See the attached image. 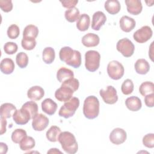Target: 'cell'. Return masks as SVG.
I'll return each instance as SVG.
<instances>
[{"label":"cell","mask_w":154,"mask_h":154,"mask_svg":"<svg viewBox=\"0 0 154 154\" xmlns=\"http://www.w3.org/2000/svg\"><path fill=\"white\" fill-rule=\"evenodd\" d=\"M99 113V101L94 96H89L85 98L83 105V114L88 119L96 118Z\"/></svg>","instance_id":"obj_2"},{"label":"cell","mask_w":154,"mask_h":154,"mask_svg":"<svg viewBox=\"0 0 154 154\" xmlns=\"http://www.w3.org/2000/svg\"><path fill=\"white\" fill-rule=\"evenodd\" d=\"M8 147L7 145L2 142L0 143V153L1 154H5L7 152Z\"/></svg>","instance_id":"obj_46"},{"label":"cell","mask_w":154,"mask_h":154,"mask_svg":"<svg viewBox=\"0 0 154 154\" xmlns=\"http://www.w3.org/2000/svg\"><path fill=\"white\" fill-rule=\"evenodd\" d=\"M14 63L12 59L5 58L2 60L0 64V69L1 72L5 75L11 74L14 70Z\"/></svg>","instance_id":"obj_21"},{"label":"cell","mask_w":154,"mask_h":154,"mask_svg":"<svg viewBox=\"0 0 154 154\" xmlns=\"http://www.w3.org/2000/svg\"><path fill=\"white\" fill-rule=\"evenodd\" d=\"M27 136L26 132L23 129H16L11 134V140L16 144H19L20 142Z\"/></svg>","instance_id":"obj_33"},{"label":"cell","mask_w":154,"mask_h":154,"mask_svg":"<svg viewBox=\"0 0 154 154\" xmlns=\"http://www.w3.org/2000/svg\"><path fill=\"white\" fill-rule=\"evenodd\" d=\"M7 35L11 39H15L17 38L20 34L19 28L16 24L11 25L7 29Z\"/></svg>","instance_id":"obj_38"},{"label":"cell","mask_w":154,"mask_h":154,"mask_svg":"<svg viewBox=\"0 0 154 154\" xmlns=\"http://www.w3.org/2000/svg\"><path fill=\"white\" fill-rule=\"evenodd\" d=\"M153 99H154V94L151 93L145 96L144 102L146 105L147 107L152 108L153 107Z\"/></svg>","instance_id":"obj_44"},{"label":"cell","mask_w":154,"mask_h":154,"mask_svg":"<svg viewBox=\"0 0 154 154\" xmlns=\"http://www.w3.org/2000/svg\"><path fill=\"white\" fill-rule=\"evenodd\" d=\"M120 29L126 32H129L135 27V20L128 16H123L119 21Z\"/></svg>","instance_id":"obj_16"},{"label":"cell","mask_w":154,"mask_h":154,"mask_svg":"<svg viewBox=\"0 0 154 154\" xmlns=\"http://www.w3.org/2000/svg\"><path fill=\"white\" fill-rule=\"evenodd\" d=\"M61 85L67 86L69 88H70L74 92L76 91L79 86V82L78 79L75 78H70L69 79H67L64 81L63 82H62Z\"/></svg>","instance_id":"obj_39"},{"label":"cell","mask_w":154,"mask_h":154,"mask_svg":"<svg viewBox=\"0 0 154 154\" xmlns=\"http://www.w3.org/2000/svg\"><path fill=\"white\" fill-rule=\"evenodd\" d=\"M35 142L34 139L31 137H25L19 143L20 149L23 151L29 150L34 147Z\"/></svg>","instance_id":"obj_29"},{"label":"cell","mask_w":154,"mask_h":154,"mask_svg":"<svg viewBox=\"0 0 154 154\" xmlns=\"http://www.w3.org/2000/svg\"><path fill=\"white\" fill-rule=\"evenodd\" d=\"M22 108L26 109L29 112L31 119H32L34 116L38 114V105L34 101H28L25 102L22 106Z\"/></svg>","instance_id":"obj_34"},{"label":"cell","mask_w":154,"mask_h":154,"mask_svg":"<svg viewBox=\"0 0 154 154\" xmlns=\"http://www.w3.org/2000/svg\"><path fill=\"white\" fill-rule=\"evenodd\" d=\"M125 105L128 109L131 111H138L142 106L141 99L137 96H131L125 100Z\"/></svg>","instance_id":"obj_20"},{"label":"cell","mask_w":154,"mask_h":154,"mask_svg":"<svg viewBox=\"0 0 154 154\" xmlns=\"http://www.w3.org/2000/svg\"><path fill=\"white\" fill-rule=\"evenodd\" d=\"M104 7L111 14H116L120 10V4L117 0H108L105 2Z\"/></svg>","instance_id":"obj_24"},{"label":"cell","mask_w":154,"mask_h":154,"mask_svg":"<svg viewBox=\"0 0 154 154\" xmlns=\"http://www.w3.org/2000/svg\"><path fill=\"white\" fill-rule=\"evenodd\" d=\"M61 131L59 127L57 126H52L47 131L46 137L51 142H56L58 140V137Z\"/></svg>","instance_id":"obj_27"},{"label":"cell","mask_w":154,"mask_h":154,"mask_svg":"<svg viewBox=\"0 0 154 154\" xmlns=\"http://www.w3.org/2000/svg\"><path fill=\"white\" fill-rule=\"evenodd\" d=\"M100 54L94 50H90L85 54V67L91 72L96 71L100 66Z\"/></svg>","instance_id":"obj_4"},{"label":"cell","mask_w":154,"mask_h":154,"mask_svg":"<svg viewBox=\"0 0 154 154\" xmlns=\"http://www.w3.org/2000/svg\"><path fill=\"white\" fill-rule=\"evenodd\" d=\"M99 37L94 33H88L84 35L82 38V43L87 48L95 47L99 43Z\"/></svg>","instance_id":"obj_17"},{"label":"cell","mask_w":154,"mask_h":154,"mask_svg":"<svg viewBox=\"0 0 154 154\" xmlns=\"http://www.w3.org/2000/svg\"><path fill=\"white\" fill-rule=\"evenodd\" d=\"M134 88V85L132 81L130 79H126L123 81L122 84L121 90L123 94L125 95H128L132 93Z\"/></svg>","instance_id":"obj_37"},{"label":"cell","mask_w":154,"mask_h":154,"mask_svg":"<svg viewBox=\"0 0 154 154\" xmlns=\"http://www.w3.org/2000/svg\"><path fill=\"white\" fill-rule=\"evenodd\" d=\"M154 91V84L152 82L146 81L143 82L139 87V92L140 94L145 96L149 94L153 93Z\"/></svg>","instance_id":"obj_31"},{"label":"cell","mask_w":154,"mask_h":154,"mask_svg":"<svg viewBox=\"0 0 154 154\" xmlns=\"http://www.w3.org/2000/svg\"><path fill=\"white\" fill-rule=\"evenodd\" d=\"M45 95V91L42 87L38 85L31 87L27 91V96L32 100H39Z\"/></svg>","instance_id":"obj_18"},{"label":"cell","mask_w":154,"mask_h":154,"mask_svg":"<svg viewBox=\"0 0 154 154\" xmlns=\"http://www.w3.org/2000/svg\"><path fill=\"white\" fill-rule=\"evenodd\" d=\"M1 132L0 134L2 135L6 132V125H7V120L6 119L1 117Z\"/></svg>","instance_id":"obj_45"},{"label":"cell","mask_w":154,"mask_h":154,"mask_svg":"<svg viewBox=\"0 0 154 154\" xmlns=\"http://www.w3.org/2000/svg\"><path fill=\"white\" fill-rule=\"evenodd\" d=\"M38 34L37 26L34 25H28L25 26L23 31V37H32L35 38Z\"/></svg>","instance_id":"obj_32"},{"label":"cell","mask_w":154,"mask_h":154,"mask_svg":"<svg viewBox=\"0 0 154 154\" xmlns=\"http://www.w3.org/2000/svg\"><path fill=\"white\" fill-rule=\"evenodd\" d=\"M117 50L125 57H131L135 51V46L128 38H123L119 40L116 45Z\"/></svg>","instance_id":"obj_6"},{"label":"cell","mask_w":154,"mask_h":154,"mask_svg":"<svg viewBox=\"0 0 154 154\" xmlns=\"http://www.w3.org/2000/svg\"><path fill=\"white\" fill-rule=\"evenodd\" d=\"M16 62L20 68H25L28 64V57L27 54L23 52L18 53L16 57Z\"/></svg>","instance_id":"obj_35"},{"label":"cell","mask_w":154,"mask_h":154,"mask_svg":"<svg viewBox=\"0 0 154 154\" xmlns=\"http://www.w3.org/2000/svg\"><path fill=\"white\" fill-rule=\"evenodd\" d=\"M62 149L65 152L69 154H75L78 149V143L74 135L68 131L61 132L58 140Z\"/></svg>","instance_id":"obj_1"},{"label":"cell","mask_w":154,"mask_h":154,"mask_svg":"<svg viewBox=\"0 0 154 154\" xmlns=\"http://www.w3.org/2000/svg\"><path fill=\"white\" fill-rule=\"evenodd\" d=\"M49 123L48 118L43 114H37L32 119V127L35 131H42L45 129Z\"/></svg>","instance_id":"obj_9"},{"label":"cell","mask_w":154,"mask_h":154,"mask_svg":"<svg viewBox=\"0 0 154 154\" xmlns=\"http://www.w3.org/2000/svg\"><path fill=\"white\" fill-rule=\"evenodd\" d=\"M18 49L17 45L16 43L8 42L5 43L4 46V51L5 53L8 55H12L14 54L17 52Z\"/></svg>","instance_id":"obj_40"},{"label":"cell","mask_w":154,"mask_h":154,"mask_svg":"<svg viewBox=\"0 0 154 154\" xmlns=\"http://www.w3.org/2000/svg\"><path fill=\"white\" fill-rule=\"evenodd\" d=\"M35 38L32 37H23L21 41V45L22 48L27 51L32 50L36 46Z\"/></svg>","instance_id":"obj_36"},{"label":"cell","mask_w":154,"mask_h":154,"mask_svg":"<svg viewBox=\"0 0 154 154\" xmlns=\"http://www.w3.org/2000/svg\"><path fill=\"white\" fill-rule=\"evenodd\" d=\"M14 122L19 125H23L26 124L30 119H31L29 112L25 109L21 108L16 109L13 115Z\"/></svg>","instance_id":"obj_11"},{"label":"cell","mask_w":154,"mask_h":154,"mask_svg":"<svg viewBox=\"0 0 154 154\" xmlns=\"http://www.w3.org/2000/svg\"><path fill=\"white\" fill-rule=\"evenodd\" d=\"M99 94L104 102L107 104H114L118 100L117 90L111 85L107 86L106 90L100 89Z\"/></svg>","instance_id":"obj_7"},{"label":"cell","mask_w":154,"mask_h":154,"mask_svg":"<svg viewBox=\"0 0 154 154\" xmlns=\"http://www.w3.org/2000/svg\"><path fill=\"white\" fill-rule=\"evenodd\" d=\"M107 73L108 76L114 80L121 79L125 72L123 66L118 61H110L107 66Z\"/></svg>","instance_id":"obj_5"},{"label":"cell","mask_w":154,"mask_h":154,"mask_svg":"<svg viewBox=\"0 0 154 154\" xmlns=\"http://www.w3.org/2000/svg\"><path fill=\"white\" fill-rule=\"evenodd\" d=\"M61 153V152L56 148H52L49 151H48V153Z\"/></svg>","instance_id":"obj_47"},{"label":"cell","mask_w":154,"mask_h":154,"mask_svg":"<svg viewBox=\"0 0 154 154\" xmlns=\"http://www.w3.org/2000/svg\"><path fill=\"white\" fill-rule=\"evenodd\" d=\"M0 8L5 13L10 12L13 9V4L11 0H0Z\"/></svg>","instance_id":"obj_42"},{"label":"cell","mask_w":154,"mask_h":154,"mask_svg":"<svg viewBox=\"0 0 154 154\" xmlns=\"http://www.w3.org/2000/svg\"><path fill=\"white\" fill-rule=\"evenodd\" d=\"M79 106V100L78 97H72L69 100L66 102L60 108L58 115L65 119L72 117Z\"/></svg>","instance_id":"obj_3"},{"label":"cell","mask_w":154,"mask_h":154,"mask_svg":"<svg viewBox=\"0 0 154 154\" xmlns=\"http://www.w3.org/2000/svg\"><path fill=\"white\" fill-rule=\"evenodd\" d=\"M134 67L135 72L140 75H145L150 70L149 63L143 58L137 60L135 63Z\"/></svg>","instance_id":"obj_22"},{"label":"cell","mask_w":154,"mask_h":154,"mask_svg":"<svg viewBox=\"0 0 154 154\" xmlns=\"http://www.w3.org/2000/svg\"><path fill=\"white\" fill-rule=\"evenodd\" d=\"M153 35V31L149 26H143L137 30L133 34L134 39L139 43H144L150 39Z\"/></svg>","instance_id":"obj_8"},{"label":"cell","mask_w":154,"mask_h":154,"mask_svg":"<svg viewBox=\"0 0 154 154\" xmlns=\"http://www.w3.org/2000/svg\"><path fill=\"white\" fill-rule=\"evenodd\" d=\"M42 109L46 114L52 116L55 114L57 109V104L51 99H45L41 104Z\"/></svg>","instance_id":"obj_19"},{"label":"cell","mask_w":154,"mask_h":154,"mask_svg":"<svg viewBox=\"0 0 154 154\" xmlns=\"http://www.w3.org/2000/svg\"><path fill=\"white\" fill-rule=\"evenodd\" d=\"M55 58V53L54 49L51 47L45 48L42 53L43 61L48 64H50L54 61Z\"/></svg>","instance_id":"obj_28"},{"label":"cell","mask_w":154,"mask_h":154,"mask_svg":"<svg viewBox=\"0 0 154 154\" xmlns=\"http://www.w3.org/2000/svg\"><path fill=\"white\" fill-rule=\"evenodd\" d=\"M16 106L11 103H4L1 106V117L10 119L16 111Z\"/></svg>","instance_id":"obj_23"},{"label":"cell","mask_w":154,"mask_h":154,"mask_svg":"<svg viewBox=\"0 0 154 154\" xmlns=\"http://www.w3.org/2000/svg\"><path fill=\"white\" fill-rule=\"evenodd\" d=\"M75 51L76 50H73L69 46L63 47L59 52V57L60 60L69 66L75 56Z\"/></svg>","instance_id":"obj_14"},{"label":"cell","mask_w":154,"mask_h":154,"mask_svg":"<svg viewBox=\"0 0 154 154\" xmlns=\"http://www.w3.org/2000/svg\"><path fill=\"white\" fill-rule=\"evenodd\" d=\"M60 2L62 4V5L67 8L70 9L74 8L75 5L78 4V0H66V1H60Z\"/></svg>","instance_id":"obj_43"},{"label":"cell","mask_w":154,"mask_h":154,"mask_svg":"<svg viewBox=\"0 0 154 154\" xmlns=\"http://www.w3.org/2000/svg\"><path fill=\"white\" fill-rule=\"evenodd\" d=\"M143 144L147 148L154 147V134L153 133L147 134L143 138Z\"/></svg>","instance_id":"obj_41"},{"label":"cell","mask_w":154,"mask_h":154,"mask_svg":"<svg viewBox=\"0 0 154 154\" xmlns=\"http://www.w3.org/2000/svg\"><path fill=\"white\" fill-rule=\"evenodd\" d=\"M74 91L69 87L64 85H61L55 92V98L60 102H66L69 100L73 96Z\"/></svg>","instance_id":"obj_12"},{"label":"cell","mask_w":154,"mask_h":154,"mask_svg":"<svg viewBox=\"0 0 154 154\" xmlns=\"http://www.w3.org/2000/svg\"><path fill=\"white\" fill-rule=\"evenodd\" d=\"M106 20V17L102 11H97L95 12L92 17L91 28L95 31H99L105 24Z\"/></svg>","instance_id":"obj_13"},{"label":"cell","mask_w":154,"mask_h":154,"mask_svg":"<svg viewBox=\"0 0 154 154\" xmlns=\"http://www.w3.org/2000/svg\"><path fill=\"white\" fill-rule=\"evenodd\" d=\"M110 141L116 145H119L123 143L127 138L126 131L120 128L114 129L109 134Z\"/></svg>","instance_id":"obj_10"},{"label":"cell","mask_w":154,"mask_h":154,"mask_svg":"<svg viewBox=\"0 0 154 154\" xmlns=\"http://www.w3.org/2000/svg\"><path fill=\"white\" fill-rule=\"evenodd\" d=\"M64 16L66 19L69 22H75L78 20L79 17V11L76 8H72L67 10L64 13Z\"/></svg>","instance_id":"obj_30"},{"label":"cell","mask_w":154,"mask_h":154,"mask_svg":"<svg viewBox=\"0 0 154 154\" xmlns=\"http://www.w3.org/2000/svg\"><path fill=\"white\" fill-rule=\"evenodd\" d=\"M127 11L133 15L139 14L143 9L141 1L140 0H125Z\"/></svg>","instance_id":"obj_15"},{"label":"cell","mask_w":154,"mask_h":154,"mask_svg":"<svg viewBox=\"0 0 154 154\" xmlns=\"http://www.w3.org/2000/svg\"><path fill=\"white\" fill-rule=\"evenodd\" d=\"M90 23V16L85 13L82 14L81 15H80L76 23L77 29H78V30L81 31H85L88 29Z\"/></svg>","instance_id":"obj_25"},{"label":"cell","mask_w":154,"mask_h":154,"mask_svg":"<svg viewBox=\"0 0 154 154\" xmlns=\"http://www.w3.org/2000/svg\"><path fill=\"white\" fill-rule=\"evenodd\" d=\"M74 77L73 72L66 67H61L57 73V79L60 82H63L64 81Z\"/></svg>","instance_id":"obj_26"}]
</instances>
